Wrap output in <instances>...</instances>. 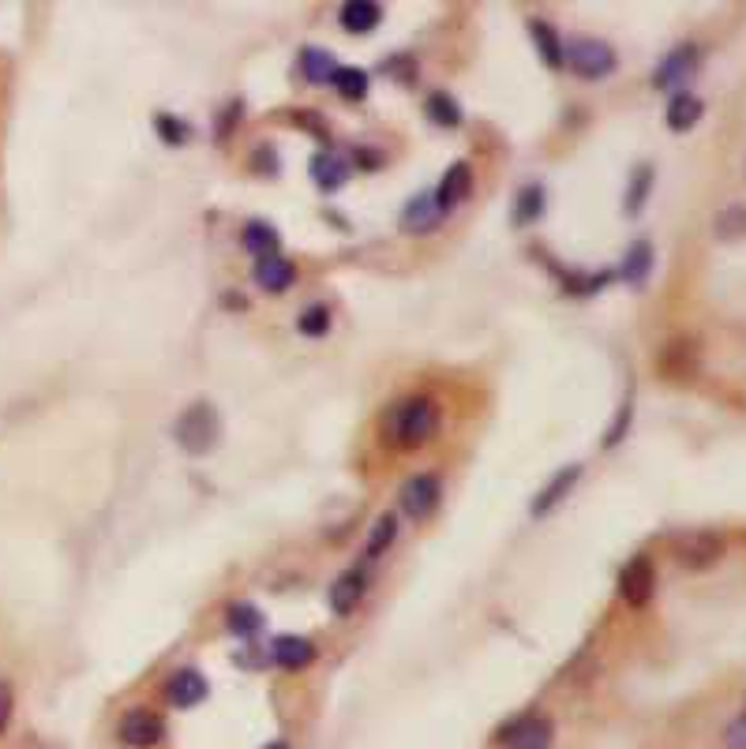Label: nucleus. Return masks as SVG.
Wrapping results in <instances>:
<instances>
[{"label":"nucleus","instance_id":"obj_1","mask_svg":"<svg viewBox=\"0 0 746 749\" xmlns=\"http://www.w3.org/2000/svg\"><path fill=\"white\" fill-rule=\"evenodd\" d=\"M435 428H439V401L428 398V394L398 401L391 409V417H386V435H391V443L401 449L424 446L428 438L435 435Z\"/></svg>","mask_w":746,"mask_h":749},{"label":"nucleus","instance_id":"obj_2","mask_svg":"<svg viewBox=\"0 0 746 749\" xmlns=\"http://www.w3.org/2000/svg\"><path fill=\"white\" fill-rule=\"evenodd\" d=\"M218 435H222V420H218V409L210 401H196L177 417L173 424V438L184 454L191 457H203L218 446Z\"/></svg>","mask_w":746,"mask_h":749},{"label":"nucleus","instance_id":"obj_3","mask_svg":"<svg viewBox=\"0 0 746 749\" xmlns=\"http://www.w3.org/2000/svg\"><path fill=\"white\" fill-rule=\"evenodd\" d=\"M496 746L503 749H551L556 746V724L544 712H522L511 724L499 727Z\"/></svg>","mask_w":746,"mask_h":749},{"label":"nucleus","instance_id":"obj_4","mask_svg":"<svg viewBox=\"0 0 746 749\" xmlns=\"http://www.w3.org/2000/svg\"><path fill=\"white\" fill-rule=\"evenodd\" d=\"M567 65L578 79H604V75L616 72L619 57L608 42L578 38V42H570V49H567Z\"/></svg>","mask_w":746,"mask_h":749},{"label":"nucleus","instance_id":"obj_5","mask_svg":"<svg viewBox=\"0 0 746 749\" xmlns=\"http://www.w3.org/2000/svg\"><path fill=\"white\" fill-rule=\"evenodd\" d=\"M117 738H120V746H128V749H154V746H162V738H165V719L151 709H131L120 716Z\"/></svg>","mask_w":746,"mask_h":749},{"label":"nucleus","instance_id":"obj_6","mask_svg":"<svg viewBox=\"0 0 746 749\" xmlns=\"http://www.w3.org/2000/svg\"><path fill=\"white\" fill-rule=\"evenodd\" d=\"M698 65H701V49L695 46V42H687V46H675L668 57L656 65L653 86H656V91H675V94H679V86L695 79Z\"/></svg>","mask_w":746,"mask_h":749},{"label":"nucleus","instance_id":"obj_7","mask_svg":"<svg viewBox=\"0 0 746 749\" xmlns=\"http://www.w3.org/2000/svg\"><path fill=\"white\" fill-rule=\"evenodd\" d=\"M439 499H443V483H439L432 472H420L401 483V514H406L409 522H428V517L435 514Z\"/></svg>","mask_w":746,"mask_h":749},{"label":"nucleus","instance_id":"obj_8","mask_svg":"<svg viewBox=\"0 0 746 749\" xmlns=\"http://www.w3.org/2000/svg\"><path fill=\"white\" fill-rule=\"evenodd\" d=\"M656 593V570L649 562V554H634L619 574V596L630 607H645Z\"/></svg>","mask_w":746,"mask_h":749},{"label":"nucleus","instance_id":"obj_9","mask_svg":"<svg viewBox=\"0 0 746 749\" xmlns=\"http://www.w3.org/2000/svg\"><path fill=\"white\" fill-rule=\"evenodd\" d=\"M675 554H679L683 566L706 570L724 554V540L716 533H690V536H683V540L675 543Z\"/></svg>","mask_w":746,"mask_h":749},{"label":"nucleus","instance_id":"obj_10","mask_svg":"<svg viewBox=\"0 0 746 749\" xmlns=\"http://www.w3.org/2000/svg\"><path fill=\"white\" fill-rule=\"evenodd\" d=\"M469 191H473V169L465 162H454L451 169H446L443 180H439V188L432 191L439 214H451L458 202L469 199Z\"/></svg>","mask_w":746,"mask_h":749},{"label":"nucleus","instance_id":"obj_11","mask_svg":"<svg viewBox=\"0 0 746 749\" xmlns=\"http://www.w3.org/2000/svg\"><path fill=\"white\" fill-rule=\"evenodd\" d=\"M170 704L173 709H196V704L207 701L210 693V682L203 671H196V667H184V671H177L170 678Z\"/></svg>","mask_w":746,"mask_h":749},{"label":"nucleus","instance_id":"obj_12","mask_svg":"<svg viewBox=\"0 0 746 749\" xmlns=\"http://www.w3.org/2000/svg\"><path fill=\"white\" fill-rule=\"evenodd\" d=\"M364 588H368V577L361 570H346L335 585H330V611L341 615V619H349V615L357 611V604L364 599Z\"/></svg>","mask_w":746,"mask_h":749},{"label":"nucleus","instance_id":"obj_13","mask_svg":"<svg viewBox=\"0 0 746 749\" xmlns=\"http://www.w3.org/2000/svg\"><path fill=\"white\" fill-rule=\"evenodd\" d=\"M578 476H582V465H567V469L559 472V476H551V483H548V488H544L540 495L533 499L529 514L537 517V522H540V517H548L551 510H556L559 502L567 499V491H570V488H574V483H578Z\"/></svg>","mask_w":746,"mask_h":749},{"label":"nucleus","instance_id":"obj_14","mask_svg":"<svg viewBox=\"0 0 746 749\" xmlns=\"http://www.w3.org/2000/svg\"><path fill=\"white\" fill-rule=\"evenodd\" d=\"M270 656H275V664L285 667V671H304V667L315 664V645L308 637H278L275 645H270Z\"/></svg>","mask_w":746,"mask_h":749},{"label":"nucleus","instance_id":"obj_15","mask_svg":"<svg viewBox=\"0 0 746 749\" xmlns=\"http://www.w3.org/2000/svg\"><path fill=\"white\" fill-rule=\"evenodd\" d=\"M312 180L319 184L323 191H338L341 184L349 180V157L335 154V150H323V154L312 157Z\"/></svg>","mask_w":746,"mask_h":749},{"label":"nucleus","instance_id":"obj_16","mask_svg":"<svg viewBox=\"0 0 746 749\" xmlns=\"http://www.w3.org/2000/svg\"><path fill=\"white\" fill-rule=\"evenodd\" d=\"M256 281L267 293H285L296 281V267L282 255H267V259H256Z\"/></svg>","mask_w":746,"mask_h":749},{"label":"nucleus","instance_id":"obj_17","mask_svg":"<svg viewBox=\"0 0 746 749\" xmlns=\"http://www.w3.org/2000/svg\"><path fill=\"white\" fill-rule=\"evenodd\" d=\"M706 117V105H701L698 94H675V98L668 102V113H664V120H668V128L672 131H690V128H698V120Z\"/></svg>","mask_w":746,"mask_h":749},{"label":"nucleus","instance_id":"obj_18","mask_svg":"<svg viewBox=\"0 0 746 749\" xmlns=\"http://www.w3.org/2000/svg\"><path fill=\"white\" fill-rule=\"evenodd\" d=\"M443 222V214H439L435 207V196L432 191H424V196H417L406 207V214H401V229H409V233H432V229Z\"/></svg>","mask_w":746,"mask_h":749},{"label":"nucleus","instance_id":"obj_19","mask_svg":"<svg viewBox=\"0 0 746 749\" xmlns=\"http://www.w3.org/2000/svg\"><path fill=\"white\" fill-rule=\"evenodd\" d=\"M380 20H383V8L372 4V0H349V4H341V31L349 34L375 31Z\"/></svg>","mask_w":746,"mask_h":749},{"label":"nucleus","instance_id":"obj_20","mask_svg":"<svg viewBox=\"0 0 746 749\" xmlns=\"http://www.w3.org/2000/svg\"><path fill=\"white\" fill-rule=\"evenodd\" d=\"M241 244H244V251L248 255H256V259H267V255H278V233H275V225H267V222H248L244 225V233H241Z\"/></svg>","mask_w":746,"mask_h":749},{"label":"nucleus","instance_id":"obj_21","mask_svg":"<svg viewBox=\"0 0 746 749\" xmlns=\"http://www.w3.org/2000/svg\"><path fill=\"white\" fill-rule=\"evenodd\" d=\"M649 270H653V244L649 241L630 244L627 259H622V267H619V278L630 281V285H642V281L649 278Z\"/></svg>","mask_w":746,"mask_h":749},{"label":"nucleus","instance_id":"obj_22","mask_svg":"<svg viewBox=\"0 0 746 749\" xmlns=\"http://www.w3.org/2000/svg\"><path fill=\"white\" fill-rule=\"evenodd\" d=\"M529 34L537 38V49H540V57H544V65L548 68H563L567 65V49H563V42H559V34L551 31L548 23H540V20H533L529 23Z\"/></svg>","mask_w":746,"mask_h":749},{"label":"nucleus","instance_id":"obj_23","mask_svg":"<svg viewBox=\"0 0 746 749\" xmlns=\"http://www.w3.org/2000/svg\"><path fill=\"white\" fill-rule=\"evenodd\" d=\"M301 72L308 83H335L338 75V60L327 49H304L301 52Z\"/></svg>","mask_w":746,"mask_h":749},{"label":"nucleus","instance_id":"obj_24","mask_svg":"<svg viewBox=\"0 0 746 749\" xmlns=\"http://www.w3.org/2000/svg\"><path fill=\"white\" fill-rule=\"evenodd\" d=\"M713 233L721 236V241H739V236H746V207H724L721 214H716L713 222Z\"/></svg>","mask_w":746,"mask_h":749},{"label":"nucleus","instance_id":"obj_25","mask_svg":"<svg viewBox=\"0 0 746 749\" xmlns=\"http://www.w3.org/2000/svg\"><path fill=\"white\" fill-rule=\"evenodd\" d=\"M428 120L439 128H458L462 125V109L454 105L451 94H432L428 98Z\"/></svg>","mask_w":746,"mask_h":749},{"label":"nucleus","instance_id":"obj_26","mask_svg":"<svg viewBox=\"0 0 746 749\" xmlns=\"http://www.w3.org/2000/svg\"><path fill=\"white\" fill-rule=\"evenodd\" d=\"M649 191H653V165H638L634 180H630V191H627V214H642Z\"/></svg>","mask_w":746,"mask_h":749},{"label":"nucleus","instance_id":"obj_27","mask_svg":"<svg viewBox=\"0 0 746 749\" xmlns=\"http://www.w3.org/2000/svg\"><path fill=\"white\" fill-rule=\"evenodd\" d=\"M225 625H230V633H236V637H248V633H256L263 625V615L252 604H236L225 615Z\"/></svg>","mask_w":746,"mask_h":749},{"label":"nucleus","instance_id":"obj_28","mask_svg":"<svg viewBox=\"0 0 746 749\" xmlns=\"http://www.w3.org/2000/svg\"><path fill=\"white\" fill-rule=\"evenodd\" d=\"M335 86L341 91V98H349V102L368 98V75L361 72V68H338Z\"/></svg>","mask_w":746,"mask_h":749},{"label":"nucleus","instance_id":"obj_29","mask_svg":"<svg viewBox=\"0 0 746 749\" xmlns=\"http://www.w3.org/2000/svg\"><path fill=\"white\" fill-rule=\"evenodd\" d=\"M394 536H398V522H394L391 514L380 517L372 528V540H368V559H380V554L394 543Z\"/></svg>","mask_w":746,"mask_h":749},{"label":"nucleus","instance_id":"obj_30","mask_svg":"<svg viewBox=\"0 0 746 749\" xmlns=\"http://www.w3.org/2000/svg\"><path fill=\"white\" fill-rule=\"evenodd\" d=\"M154 128H158V136H162V143H173V147H180L184 139L191 136V128L184 125L180 117H170V113H162V117L154 120Z\"/></svg>","mask_w":746,"mask_h":749},{"label":"nucleus","instance_id":"obj_31","mask_svg":"<svg viewBox=\"0 0 746 749\" xmlns=\"http://www.w3.org/2000/svg\"><path fill=\"white\" fill-rule=\"evenodd\" d=\"M296 326H301V333H308V338H323V333L330 330V312L315 304V307H308V312L301 315V323H296Z\"/></svg>","mask_w":746,"mask_h":749},{"label":"nucleus","instance_id":"obj_32","mask_svg":"<svg viewBox=\"0 0 746 749\" xmlns=\"http://www.w3.org/2000/svg\"><path fill=\"white\" fill-rule=\"evenodd\" d=\"M724 749H746V712H739V716L724 727Z\"/></svg>","mask_w":746,"mask_h":749},{"label":"nucleus","instance_id":"obj_33","mask_svg":"<svg viewBox=\"0 0 746 749\" xmlns=\"http://www.w3.org/2000/svg\"><path fill=\"white\" fill-rule=\"evenodd\" d=\"M540 214V188H525L522 199H517V222H525V218H537Z\"/></svg>","mask_w":746,"mask_h":749},{"label":"nucleus","instance_id":"obj_34","mask_svg":"<svg viewBox=\"0 0 746 749\" xmlns=\"http://www.w3.org/2000/svg\"><path fill=\"white\" fill-rule=\"evenodd\" d=\"M12 716H15V690L8 682H0V735L12 727Z\"/></svg>","mask_w":746,"mask_h":749},{"label":"nucleus","instance_id":"obj_35","mask_svg":"<svg viewBox=\"0 0 746 749\" xmlns=\"http://www.w3.org/2000/svg\"><path fill=\"white\" fill-rule=\"evenodd\" d=\"M263 749H293V746H289V742H267Z\"/></svg>","mask_w":746,"mask_h":749}]
</instances>
